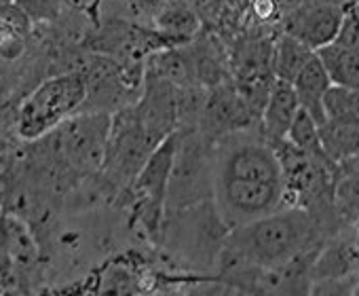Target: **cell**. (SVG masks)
<instances>
[{"label":"cell","instance_id":"7402d4cb","mask_svg":"<svg viewBox=\"0 0 359 296\" xmlns=\"http://www.w3.org/2000/svg\"><path fill=\"white\" fill-rule=\"evenodd\" d=\"M334 43L340 47L359 51V0L344 7V18H342L340 30Z\"/></svg>","mask_w":359,"mask_h":296},{"label":"cell","instance_id":"8992f818","mask_svg":"<svg viewBox=\"0 0 359 296\" xmlns=\"http://www.w3.org/2000/svg\"><path fill=\"white\" fill-rule=\"evenodd\" d=\"M180 144V131L169 133L148 157L146 166L133 180L129 189L133 220L142 224L146 235L150 239H158L163 224H165V212H167V193H169V178Z\"/></svg>","mask_w":359,"mask_h":296},{"label":"cell","instance_id":"5bb4252c","mask_svg":"<svg viewBox=\"0 0 359 296\" xmlns=\"http://www.w3.org/2000/svg\"><path fill=\"white\" fill-rule=\"evenodd\" d=\"M199 15L197 11L184 3V0H171V3L154 18V28L173 45L182 47L197 39L199 34Z\"/></svg>","mask_w":359,"mask_h":296},{"label":"cell","instance_id":"52a82bcc","mask_svg":"<svg viewBox=\"0 0 359 296\" xmlns=\"http://www.w3.org/2000/svg\"><path fill=\"white\" fill-rule=\"evenodd\" d=\"M319 252L300 256L281 267L218 264L212 281L235 288L248 296H311V267Z\"/></svg>","mask_w":359,"mask_h":296},{"label":"cell","instance_id":"30bf717a","mask_svg":"<svg viewBox=\"0 0 359 296\" xmlns=\"http://www.w3.org/2000/svg\"><path fill=\"white\" fill-rule=\"evenodd\" d=\"M258 123H260L258 116L252 112L248 102L235 89L233 81H229L208 89L197 131L210 144H216L226 135L254 129L258 127Z\"/></svg>","mask_w":359,"mask_h":296},{"label":"cell","instance_id":"4fadbf2b","mask_svg":"<svg viewBox=\"0 0 359 296\" xmlns=\"http://www.w3.org/2000/svg\"><path fill=\"white\" fill-rule=\"evenodd\" d=\"M292 87L296 91V97H298L300 108L304 112H309L317 121V125H323V121H325L323 102H325L327 91L332 89V81H330V74L323 68V64H321V60H319L317 53L300 70V74L294 79Z\"/></svg>","mask_w":359,"mask_h":296},{"label":"cell","instance_id":"4316f807","mask_svg":"<svg viewBox=\"0 0 359 296\" xmlns=\"http://www.w3.org/2000/svg\"><path fill=\"white\" fill-rule=\"evenodd\" d=\"M348 296H359V281L353 285V290H351V294H348Z\"/></svg>","mask_w":359,"mask_h":296},{"label":"cell","instance_id":"603a6c76","mask_svg":"<svg viewBox=\"0 0 359 296\" xmlns=\"http://www.w3.org/2000/svg\"><path fill=\"white\" fill-rule=\"evenodd\" d=\"M171 3V0H133V5L137 7L140 13H148L152 20Z\"/></svg>","mask_w":359,"mask_h":296},{"label":"cell","instance_id":"cb8c5ba5","mask_svg":"<svg viewBox=\"0 0 359 296\" xmlns=\"http://www.w3.org/2000/svg\"><path fill=\"white\" fill-rule=\"evenodd\" d=\"M342 231L348 235V239L359 248V216L355 218V220H351V222H346L344 227H342Z\"/></svg>","mask_w":359,"mask_h":296},{"label":"cell","instance_id":"277c9868","mask_svg":"<svg viewBox=\"0 0 359 296\" xmlns=\"http://www.w3.org/2000/svg\"><path fill=\"white\" fill-rule=\"evenodd\" d=\"M87 79L83 72H66L43 81L22 104L18 114L20 137L34 142L62 123L76 116L87 102Z\"/></svg>","mask_w":359,"mask_h":296},{"label":"cell","instance_id":"484cf974","mask_svg":"<svg viewBox=\"0 0 359 296\" xmlns=\"http://www.w3.org/2000/svg\"><path fill=\"white\" fill-rule=\"evenodd\" d=\"M323 3H332V5H338V7H348L351 3H357V0H323Z\"/></svg>","mask_w":359,"mask_h":296},{"label":"cell","instance_id":"7c38bea8","mask_svg":"<svg viewBox=\"0 0 359 296\" xmlns=\"http://www.w3.org/2000/svg\"><path fill=\"white\" fill-rule=\"evenodd\" d=\"M298 110H300V104H298L292 83L275 79V83L269 91L266 104L262 108V114H260V123H258L260 133L269 142L285 140L290 125L294 123Z\"/></svg>","mask_w":359,"mask_h":296},{"label":"cell","instance_id":"44dd1931","mask_svg":"<svg viewBox=\"0 0 359 296\" xmlns=\"http://www.w3.org/2000/svg\"><path fill=\"white\" fill-rule=\"evenodd\" d=\"M64 0H15V9L30 22H49L60 15Z\"/></svg>","mask_w":359,"mask_h":296},{"label":"cell","instance_id":"2e32d148","mask_svg":"<svg viewBox=\"0 0 359 296\" xmlns=\"http://www.w3.org/2000/svg\"><path fill=\"white\" fill-rule=\"evenodd\" d=\"M313 55H315L313 49H309L306 45H302L296 39H292V36L281 32L273 41V70H275V79L294 83V79L313 60Z\"/></svg>","mask_w":359,"mask_h":296},{"label":"cell","instance_id":"e0dca14e","mask_svg":"<svg viewBox=\"0 0 359 296\" xmlns=\"http://www.w3.org/2000/svg\"><path fill=\"white\" fill-rule=\"evenodd\" d=\"M334 201L342 227L359 216V161L340 168Z\"/></svg>","mask_w":359,"mask_h":296},{"label":"cell","instance_id":"d4e9b609","mask_svg":"<svg viewBox=\"0 0 359 296\" xmlns=\"http://www.w3.org/2000/svg\"><path fill=\"white\" fill-rule=\"evenodd\" d=\"M100 5H102V0H93V3L89 5V15L95 18V20H97V9H100Z\"/></svg>","mask_w":359,"mask_h":296},{"label":"cell","instance_id":"d6986e66","mask_svg":"<svg viewBox=\"0 0 359 296\" xmlns=\"http://www.w3.org/2000/svg\"><path fill=\"white\" fill-rule=\"evenodd\" d=\"M142 279L125 264H112L100 273L93 296H133L140 292Z\"/></svg>","mask_w":359,"mask_h":296},{"label":"cell","instance_id":"5b68a950","mask_svg":"<svg viewBox=\"0 0 359 296\" xmlns=\"http://www.w3.org/2000/svg\"><path fill=\"white\" fill-rule=\"evenodd\" d=\"M201 203H214V144L197 129L180 131L165 216Z\"/></svg>","mask_w":359,"mask_h":296},{"label":"cell","instance_id":"6da1fadb","mask_svg":"<svg viewBox=\"0 0 359 296\" xmlns=\"http://www.w3.org/2000/svg\"><path fill=\"white\" fill-rule=\"evenodd\" d=\"M214 210L231 231L283 210V174L258 127L214 144Z\"/></svg>","mask_w":359,"mask_h":296},{"label":"cell","instance_id":"ffe728a7","mask_svg":"<svg viewBox=\"0 0 359 296\" xmlns=\"http://www.w3.org/2000/svg\"><path fill=\"white\" fill-rule=\"evenodd\" d=\"M24 53V34L22 28L11 18H0V58L18 60Z\"/></svg>","mask_w":359,"mask_h":296},{"label":"cell","instance_id":"9a60e30c","mask_svg":"<svg viewBox=\"0 0 359 296\" xmlns=\"http://www.w3.org/2000/svg\"><path fill=\"white\" fill-rule=\"evenodd\" d=\"M323 68L330 74L332 85L359 91V51L340 47L336 43L317 51Z\"/></svg>","mask_w":359,"mask_h":296},{"label":"cell","instance_id":"ba28073f","mask_svg":"<svg viewBox=\"0 0 359 296\" xmlns=\"http://www.w3.org/2000/svg\"><path fill=\"white\" fill-rule=\"evenodd\" d=\"M110 123V112H81L68 119L49 133L53 155L81 176H97L106 155Z\"/></svg>","mask_w":359,"mask_h":296},{"label":"cell","instance_id":"ac0fdd59","mask_svg":"<svg viewBox=\"0 0 359 296\" xmlns=\"http://www.w3.org/2000/svg\"><path fill=\"white\" fill-rule=\"evenodd\" d=\"M285 140L290 144H294L296 148H300L302 153L313 155V157H327L325 148L321 144V135H319V125L317 121L304 112L302 108L298 110L294 123L290 125V131L285 135Z\"/></svg>","mask_w":359,"mask_h":296},{"label":"cell","instance_id":"3957f363","mask_svg":"<svg viewBox=\"0 0 359 296\" xmlns=\"http://www.w3.org/2000/svg\"><path fill=\"white\" fill-rule=\"evenodd\" d=\"M163 140L142 123L131 104L121 108L112 114L106 155L97 176L112 193H129L133 180Z\"/></svg>","mask_w":359,"mask_h":296},{"label":"cell","instance_id":"9c48e42d","mask_svg":"<svg viewBox=\"0 0 359 296\" xmlns=\"http://www.w3.org/2000/svg\"><path fill=\"white\" fill-rule=\"evenodd\" d=\"M231 81L252 112L258 116L266 104L269 91L275 83L273 70V41L269 39H243L231 51Z\"/></svg>","mask_w":359,"mask_h":296},{"label":"cell","instance_id":"8fae6325","mask_svg":"<svg viewBox=\"0 0 359 296\" xmlns=\"http://www.w3.org/2000/svg\"><path fill=\"white\" fill-rule=\"evenodd\" d=\"M342 18L344 7L323 3V0H302L283 15L281 32L317 53L336 41Z\"/></svg>","mask_w":359,"mask_h":296},{"label":"cell","instance_id":"7a4b0ae2","mask_svg":"<svg viewBox=\"0 0 359 296\" xmlns=\"http://www.w3.org/2000/svg\"><path fill=\"white\" fill-rule=\"evenodd\" d=\"M332 235L300 208H283L231 229L220 245L218 264L281 267L319 252Z\"/></svg>","mask_w":359,"mask_h":296}]
</instances>
